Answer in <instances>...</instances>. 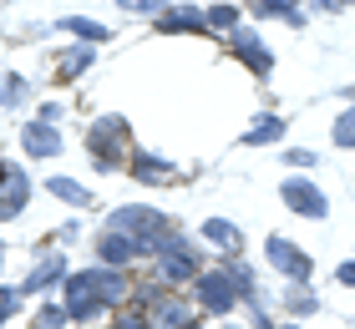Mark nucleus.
<instances>
[{
    "instance_id": "4",
    "label": "nucleus",
    "mask_w": 355,
    "mask_h": 329,
    "mask_svg": "<svg viewBox=\"0 0 355 329\" xmlns=\"http://www.w3.org/2000/svg\"><path fill=\"white\" fill-rule=\"evenodd\" d=\"M148 329H188V304L173 294H157L148 309Z\"/></svg>"
},
{
    "instance_id": "14",
    "label": "nucleus",
    "mask_w": 355,
    "mask_h": 329,
    "mask_svg": "<svg viewBox=\"0 0 355 329\" xmlns=\"http://www.w3.org/2000/svg\"><path fill=\"white\" fill-rule=\"evenodd\" d=\"M203 233H208V243H223L229 254L239 249V243H244V238H239V228H234V223H223V218H208V223H203Z\"/></svg>"
},
{
    "instance_id": "16",
    "label": "nucleus",
    "mask_w": 355,
    "mask_h": 329,
    "mask_svg": "<svg viewBox=\"0 0 355 329\" xmlns=\"http://www.w3.org/2000/svg\"><path fill=\"white\" fill-rule=\"evenodd\" d=\"M279 132H284L279 117H259V122L244 132V142H249V147H259V142H279Z\"/></svg>"
},
{
    "instance_id": "23",
    "label": "nucleus",
    "mask_w": 355,
    "mask_h": 329,
    "mask_svg": "<svg viewBox=\"0 0 355 329\" xmlns=\"http://www.w3.org/2000/svg\"><path fill=\"white\" fill-rule=\"evenodd\" d=\"M335 142H340V147H355V107L335 122Z\"/></svg>"
},
{
    "instance_id": "10",
    "label": "nucleus",
    "mask_w": 355,
    "mask_h": 329,
    "mask_svg": "<svg viewBox=\"0 0 355 329\" xmlns=\"http://www.w3.org/2000/svg\"><path fill=\"white\" fill-rule=\"evenodd\" d=\"M87 278H92V289H96V299H107V304H117L122 294H127V278H122L117 269H102V274L92 269Z\"/></svg>"
},
{
    "instance_id": "20",
    "label": "nucleus",
    "mask_w": 355,
    "mask_h": 329,
    "mask_svg": "<svg viewBox=\"0 0 355 329\" xmlns=\"http://www.w3.org/2000/svg\"><path fill=\"white\" fill-rule=\"evenodd\" d=\"M208 26H214V30H234L239 26V10L234 6H214V10H208Z\"/></svg>"
},
{
    "instance_id": "21",
    "label": "nucleus",
    "mask_w": 355,
    "mask_h": 329,
    "mask_svg": "<svg viewBox=\"0 0 355 329\" xmlns=\"http://www.w3.org/2000/svg\"><path fill=\"white\" fill-rule=\"evenodd\" d=\"M92 56H96L92 46H82V51H71L67 61H61V71H67V76H76V71H87V66H92Z\"/></svg>"
},
{
    "instance_id": "17",
    "label": "nucleus",
    "mask_w": 355,
    "mask_h": 329,
    "mask_svg": "<svg viewBox=\"0 0 355 329\" xmlns=\"http://www.w3.org/2000/svg\"><path fill=\"white\" fill-rule=\"evenodd\" d=\"M61 30H71V36H82V41H107V26L82 21V15H67V21H61Z\"/></svg>"
},
{
    "instance_id": "19",
    "label": "nucleus",
    "mask_w": 355,
    "mask_h": 329,
    "mask_svg": "<svg viewBox=\"0 0 355 329\" xmlns=\"http://www.w3.org/2000/svg\"><path fill=\"white\" fill-rule=\"evenodd\" d=\"M203 21L193 10H163V30H198Z\"/></svg>"
},
{
    "instance_id": "15",
    "label": "nucleus",
    "mask_w": 355,
    "mask_h": 329,
    "mask_svg": "<svg viewBox=\"0 0 355 329\" xmlns=\"http://www.w3.org/2000/svg\"><path fill=\"white\" fill-rule=\"evenodd\" d=\"M51 197H61V203H76V208L92 203V193H87L82 183H71V177H51Z\"/></svg>"
},
{
    "instance_id": "28",
    "label": "nucleus",
    "mask_w": 355,
    "mask_h": 329,
    "mask_svg": "<svg viewBox=\"0 0 355 329\" xmlns=\"http://www.w3.org/2000/svg\"><path fill=\"white\" fill-rule=\"evenodd\" d=\"M117 329H148V319H142V314H127V319H122Z\"/></svg>"
},
{
    "instance_id": "1",
    "label": "nucleus",
    "mask_w": 355,
    "mask_h": 329,
    "mask_svg": "<svg viewBox=\"0 0 355 329\" xmlns=\"http://www.w3.org/2000/svg\"><path fill=\"white\" fill-rule=\"evenodd\" d=\"M122 142H127V127H122L117 117L96 122V127H92V137H87V147H92V157L102 162V168H117V157H122Z\"/></svg>"
},
{
    "instance_id": "31",
    "label": "nucleus",
    "mask_w": 355,
    "mask_h": 329,
    "mask_svg": "<svg viewBox=\"0 0 355 329\" xmlns=\"http://www.w3.org/2000/svg\"><path fill=\"white\" fill-rule=\"evenodd\" d=\"M188 329H193V324H188Z\"/></svg>"
},
{
    "instance_id": "18",
    "label": "nucleus",
    "mask_w": 355,
    "mask_h": 329,
    "mask_svg": "<svg viewBox=\"0 0 355 329\" xmlns=\"http://www.w3.org/2000/svg\"><path fill=\"white\" fill-rule=\"evenodd\" d=\"M132 172H137V177H148V183H168V177H173V172H168V162H157V157H142V152L132 157Z\"/></svg>"
},
{
    "instance_id": "26",
    "label": "nucleus",
    "mask_w": 355,
    "mask_h": 329,
    "mask_svg": "<svg viewBox=\"0 0 355 329\" xmlns=\"http://www.w3.org/2000/svg\"><path fill=\"white\" fill-rule=\"evenodd\" d=\"M15 299H21V289H0V319L15 309Z\"/></svg>"
},
{
    "instance_id": "25",
    "label": "nucleus",
    "mask_w": 355,
    "mask_h": 329,
    "mask_svg": "<svg viewBox=\"0 0 355 329\" xmlns=\"http://www.w3.org/2000/svg\"><path fill=\"white\" fill-rule=\"evenodd\" d=\"M127 10H142V15H163V6L168 0H122Z\"/></svg>"
},
{
    "instance_id": "11",
    "label": "nucleus",
    "mask_w": 355,
    "mask_h": 329,
    "mask_svg": "<svg viewBox=\"0 0 355 329\" xmlns=\"http://www.w3.org/2000/svg\"><path fill=\"white\" fill-rule=\"evenodd\" d=\"M96 249H102V263H112V269H117V263H127L137 254V243L127 238V233H107L102 243H96Z\"/></svg>"
},
{
    "instance_id": "29",
    "label": "nucleus",
    "mask_w": 355,
    "mask_h": 329,
    "mask_svg": "<svg viewBox=\"0 0 355 329\" xmlns=\"http://www.w3.org/2000/svg\"><path fill=\"white\" fill-rule=\"evenodd\" d=\"M340 284H355V263H340Z\"/></svg>"
},
{
    "instance_id": "9",
    "label": "nucleus",
    "mask_w": 355,
    "mask_h": 329,
    "mask_svg": "<svg viewBox=\"0 0 355 329\" xmlns=\"http://www.w3.org/2000/svg\"><path fill=\"white\" fill-rule=\"evenodd\" d=\"M193 274H198V263H193L188 254H183V238H168L163 243V278H193Z\"/></svg>"
},
{
    "instance_id": "6",
    "label": "nucleus",
    "mask_w": 355,
    "mask_h": 329,
    "mask_svg": "<svg viewBox=\"0 0 355 329\" xmlns=\"http://www.w3.org/2000/svg\"><path fill=\"white\" fill-rule=\"evenodd\" d=\"M0 188H6V193H0V218H15V213L26 208V197H31V183L0 162Z\"/></svg>"
},
{
    "instance_id": "30",
    "label": "nucleus",
    "mask_w": 355,
    "mask_h": 329,
    "mask_svg": "<svg viewBox=\"0 0 355 329\" xmlns=\"http://www.w3.org/2000/svg\"><path fill=\"white\" fill-rule=\"evenodd\" d=\"M330 6H355V0H330Z\"/></svg>"
},
{
    "instance_id": "5",
    "label": "nucleus",
    "mask_w": 355,
    "mask_h": 329,
    "mask_svg": "<svg viewBox=\"0 0 355 329\" xmlns=\"http://www.w3.org/2000/svg\"><path fill=\"white\" fill-rule=\"evenodd\" d=\"M269 263H274V269H279V274H289V278H310V258H304L300 249H295V243H284V238H269Z\"/></svg>"
},
{
    "instance_id": "24",
    "label": "nucleus",
    "mask_w": 355,
    "mask_h": 329,
    "mask_svg": "<svg viewBox=\"0 0 355 329\" xmlns=\"http://www.w3.org/2000/svg\"><path fill=\"white\" fill-rule=\"evenodd\" d=\"M26 96H31V91H26V81H21V76H15V81H6V87H0V102H6V107H15V102H26Z\"/></svg>"
},
{
    "instance_id": "7",
    "label": "nucleus",
    "mask_w": 355,
    "mask_h": 329,
    "mask_svg": "<svg viewBox=\"0 0 355 329\" xmlns=\"http://www.w3.org/2000/svg\"><path fill=\"white\" fill-rule=\"evenodd\" d=\"M21 142H26V152H31V157H56V152H61V132H56V127H46V122L21 127Z\"/></svg>"
},
{
    "instance_id": "8",
    "label": "nucleus",
    "mask_w": 355,
    "mask_h": 329,
    "mask_svg": "<svg viewBox=\"0 0 355 329\" xmlns=\"http://www.w3.org/2000/svg\"><path fill=\"white\" fill-rule=\"evenodd\" d=\"M67 314H71V319H92V314H96V289H92L87 274L71 278V304H67Z\"/></svg>"
},
{
    "instance_id": "27",
    "label": "nucleus",
    "mask_w": 355,
    "mask_h": 329,
    "mask_svg": "<svg viewBox=\"0 0 355 329\" xmlns=\"http://www.w3.org/2000/svg\"><path fill=\"white\" fill-rule=\"evenodd\" d=\"M289 168H315V152H289Z\"/></svg>"
},
{
    "instance_id": "13",
    "label": "nucleus",
    "mask_w": 355,
    "mask_h": 329,
    "mask_svg": "<svg viewBox=\"0 0 355 329\" xmlns=\"http://www.w3.org/2000/svg\"><path fill=\"white\" fill-rule=\"evenodd\" d=\"M239 56H244L254 71H269V51L259 46V36H254V30H239Z\"/></svg>"
},
{
    "instance_id": "12",
    "label": "nucleus",
    "mask_w": 355,
    "mask_h": 329,
    "mask_svg": "<svg viewBox=\"0 0 355 329\" xmlns=\"http://www.w3.org/2000/svg\"><path fill=\"white\" fill-rule=\"evenodd\" d=\"M61 274H67V263H61V254H56V258H46L41 269L26 278V284H21V294H36V289H46V284H56Z\"/></svg>"
},
{
    "instance_id": "22",
    "label": "nucleus",
    "mask_w": 355,
    "mask_h": 329,
    "mask_svg": "<svg viewBox=\"0 0 355 329\" xmlns=\"http://www.w3.org/2000/svg\"><path fill=\"white\" fill-rule=\"evenodd\" d=\"M71 314H67V309H56V304H46L41 309V314H36V329H61V324H67Z\"/></svg>"
},
{
    "instance_id": "3",
    "label": "nucleus",
    "mask_w": 355,
    "mask_h": 329,
    "mask_svg": "<svg viewBox=\"0 0 355 329\" xmlns=\"http://www.w3.org/2000/svg\"><path fill=\"white\" fill-rule=\"evenodd\" d=\"M284 203L295 213H304V218H325V193L310 188V183H300V177H289V183H284Z\"/></svg>"
},
{
    "instance_id": "2",
    "label": "nucleus",
    "mask_w": 355,
    "mask_h": 329,
    "mask_svg": "<svg viewBox=\"0 0 355 329\" xmlns=\"http://www.w3.org/2000/svg\"><path fill=\"white\" fill-rule=\"evenodd\" d=\"M198 299H203V309H218V314H229V309L239 304V289H234V278H223V274H203L198 278Z\"/></svg>"
}]
</instances>
